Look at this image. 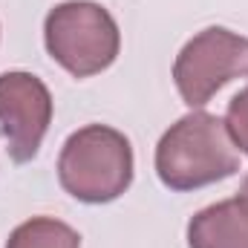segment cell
I'll return each instance as SVG.
<instances>
[{
  "label": "cell",
  "instance_id": "cell-1",
  "mask_svg": "<svg viewBox=\"0 0 248 248\" xmlns=\"http://www.w3.org/2000/svg\"><path fill=\"white\" fill-rule=\"evenodd\" d=\"M240 170V147L222 119L187 113L156 147V173L170 190H193Z\"/></svg>",
  "mask_w": 248,
  "mask_h": 248
},
{
  "label": "cell",
  "instance_id": "cell-2",
  "mask_svg": "<svg viewBox=\"0 0 248 248\" xmlns=\"http://www.w3.org/2000/svg\"><path fill=\"white\" fill-rule=\"evenodd\" d=\"M58 179L63 190L81 202H113L133 182L130 139L107 127L90 124L72 133L61 147Z\"/></svg>",
  "mask_w": 248,
  "mask_h": 248
},
{
  "label": "cell",
  "instance_id": "cell-3",
  "mask_svg": "<svg viewBox=\"0 0 248 248\" xmlns=\"http://www.w3.org/2000/svg\"><path fill=\"white\" fill-rule=\"evenodd\" d=\"M46 49L75 78L104 72L116 61L122 35L113 15L90 0H69L55 6L44 23Z\"/></svg>",
  "mask_w": 248,
  "mask_h": 248
},
{
  "label": "cell",
  "instance_id": "cell-4",
  "mask_svg": "<svg viewBox=\"0 0 248 248\" xmlns=\"http://www.w3.org/2000/svg\"><path fill=\"white\" fill-rule=\"evenodd\" d=\"M248 72V38L211 26L190 38L173 63V81L187 107H205L231 78Z\"/></svg>",
  "mask_w": 248,
  "mask_h": 248
},
{
  "label": "cell",
  "instance_id": "cell-5",
  "mask_svg": "<svg viewBox=\"0 0 248 248\" xmlns=\"http://www.w3.org/2000/svg\"><path fill=\"white\" fill-rule=\"evenodd\" d=\"M52 122V95L46 84L29 72L0 75V133L12 162L23 165L38 156V147Z\"/></svg>",
  "mask_w": 248,
  "mask_h": 248
},
{
  "label": "cell",
  "instance_id": "cell-6",
  "mask_svg": "<svg viewBox=\"0 0 248 248\" xmlns=\"http://www.w3.org/2000/svg\"><path fill=\"white\" fill-rule=\"evenodd\" d=\"M190 248H248V196H234L199 211L187 222Z\"/></svg>",
  "mask_w": 248,
  "mask_h": 248
},
{
  "label": "cell",
  "instance_id": "cell-7",
  "mask_svg": "<svg viewBox=\"0 0 248 248\" xmlns=\"http://www.w3.org/2000/svg\"><path fill=\"white\" fill-rule=\"evenodd\" d=\"M6 248H81V237L61 219L35 217L12 231Z\"/></svg>",
  "mask_w": 248,
  "mask_h": 248
},
{
  "label": "cell",
  "instance_id": "cell-8",
  "mask_svg": "<svg viewBox=\"0 0 248 248\" xmlns=\"http://www.w3.org/2000/svg\"><path fill=\"white\" fill-rule=\"evenodd\" d=\"M225 127H228L234 144L248 156V87L231 98L228 113H225Z\"/></svg>",
  "mask_w": 248,
  "mask_h": 248
},
{
  "label": "cell",
  "instance_id": "cell-9",
  "mask_svg": "<svg viewBox=\"0 0 248 248\" xmlns=\"http://www.w3.org/2000/svg\"><path fill=\"white\" fill-rule=\"evenodd\" d=\"M243 196H248V176H246V182H243V190H240Z\"/></svg>",
  "mask_w": 248,
  "mask_h": 248
}]
</instances>
